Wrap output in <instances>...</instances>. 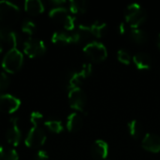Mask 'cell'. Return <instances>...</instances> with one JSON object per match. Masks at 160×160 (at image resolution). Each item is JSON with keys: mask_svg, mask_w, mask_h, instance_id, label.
I'll list each match as a JSON object with an SVG mask.
<instances>
[{"mask_svg": "<svg viewBox=\"0 0 160 160\" xmlns=\"http://www.w3.org/2000/svg\"><path fill=\"white\" fill-rule=\"evenodd\" d=\"M0 160H19V154L14 148H5L0 144Z\"/></svg>", "mask_w": 160, "mask_h": 160, "instance_id": "cell-22", "label": "cell"}, {"mask_svg": "<svg viewBox=\"0 0 160 160\" xmlns=\"http://www.w3.org/2000/svg\"><path fill=\"white\" fill-rule=\"evenodd\" d=\"M88 3L84 0H71L69 2V10L73 14L84 13L87 10Z\"/></svg>", "mask_w": 160, "mask_h": 160, "instance_id": "cell-20", "label": "cell"}, {"mask_svg": "<svg viewBox=\"0 0 160 160\" xmlns=\"http://www.w3.org/2000/svg\"><path fill=\"white\" fill-rule=\"evenodd\" d=\"M21 106V100L10 95L2 94L0 95V112L3 113L11 114L19 110Z\"/></svg>", "mask_w": 160, "mask_h": 160, "instance_id": "cell-8", "label": "cell"}, {"mask_svg": "<svg viewBox=\"0 0 160 160\" xmlns=\"http://www.w3.org/2000/svg\"><path fill=\"white\" fill-rule=\"evenodd\" d=\"M86 101H87L86 95L81 87H76L69 90L68 102L72 109L79 112H84Z\"/></svg>", "mask_w": 160, "mask_h": 160, "instance_id": "cell-7", "label": "cell"}, {"mask_svg": "<svg viewBox=\"0 0 160 160\" xmlns=\"http://www.w3.org/2000/svg\"><path fill=\"white\" fill-rule=\"evenodd\" d=\"M128 132L131 137H133L134 139H139L142 137V135L143 133V128H142V125L141 124V122H139L138 120H135V119L131 120L128 122Z\"/></svg>", "mask_w": 160, "mask_h": 160, "instance_id": "cell-19", "label": "cell"}, {"mask_svg": "<svg viewBox=\"0 0 160 160\" xmlns=\"http://www.w3.org/2000/svg\"><path fill=\"white\" fill-rule=\"evenodd\" d=\"M142 146L149 152L158 153L160 152V136L155 133H146L142 139Z\"/></svg>", "mask_w": 160, "mask_h": 160, "instance_id": "cell-11", "label": "cell"}, {"mask_svg": "<svg viewBox=\"0 0 160 160\" xmlns=\"http://www.w3.org/2000/svg\"><path fill=\"white\" fill-rule=\"evenodd\" d=\"M108 25L105 22H101V21H96L94 22L91 25H90V30H91V34L94 35L97 38H101L107 29Z\"/></svg>", "mask_w": 160, "mask_h": 160, "instance_id": "cell-21", "label": "cell"}, {"mask_svg": "<svg viewBox=\"0 0 160 160\" xmlns=\"http://www.w3.org/2000/svg\"><path fill=\"white\" fill-rule=\"evenodd\" d=\"M6 139L12 146H18L22 139V131L19 128L18 118H11L10 126L6 132Z\"/></svg>", "mask_w": 160, "mask_h": 160, "instance_id": "cell-10", "label": "cell"}, {"mask_svg": "<svg viewBox=\"0 0 160 160\" xmlns=\"http://www.w3.org/2000/svg\"><path fill=\"white\" fill-rule=\"evenodd\" d=\"M51 3L54 4L55 7H59V6H62L63 4H65L66 1L65 0H52V1H51Z\"/></svg>", "mask_w": 160, "mask_h": 160, "instance_id": "cell-32", "label": "cell"}, {"mask_svg": "<svg viewBox=\"0 0 160 160\" xmlns=\"http://www.w3.org/2000/svg\"><path fill=\"white\" fill-rule=\"evenodd\" d=\"M29 119L33 127H38L43 121V115L39 112H32Z\"/></svg>", "mask_w": 160, "mask_h": 160, "instance_id": "cell-28", "label": "cell"}, {"mask_svg": "<svg viewBox=\"0 0 160 160\" xmlns=\"http://www.w3.org/2000/svg\"><path fill=\"white\" fill-rule=\"evenodd\" d=\"M82 118L78 112H71L67 118V128L70 132H75L82 127Z\"/></svg>", "mask_w": 160, "mask_h": 160, "instance_id": "cell-16", "label": "cell"}, {"mask_svg": "<svg viewBox=\"0 0 160 160\" xmlns=\"http://www.w3.org/2000/svg\"><path fill=\"white\" fill-rule=\"evenodd\" d=\"M105 160H108V159H105Z\"/></svg>", "mask_w": 160, "mask_h": 160, "instance_id": "cell-35", "label": "cell"}, {"mask_svg": "<svg viewBox=\"0 0 160 160\" xmlns=\"http://www.w3.org/2000/svg\"><path fill=\"white\" fill-rule=\"evenodd\" d=\"M119 32L121 34H125L127 32V24L123 22H120V24H119Z\"/></svg>", "mask_w": 160, "mask_h": 160, "instance_id": "cell-31", "label": "cell"}, {"mask_svg": "<svg viewBox=\"0 0 160 160\" xmlns=\"http://www.w3.org/2000/svg\"><path fill=\"white\" fill-rule=\"evenodd\" d=\"M20 15L17 5L10 1H0V28H10L18 22Z\"/></svg>", "mask_w": 160, "mask_h": 160, "instance_id": "cell-1", "label": "cell"}, {"mask_svg": "<svg viewBox=\"0 0 160 160\" xmlns=\"http://www.w3.org/2000/svg\"><path fill=\"white\" fill-rule=\"evenodd\" d=\"M125 18L132 28H139L146 20V11L140 4L132 3L127 7Z\"/></svg>", "mask_w": 160, "mask_h": 160, "instance_id": "cell-3", "label": "cell"}, {"mask_svg": "<svg viewBox=\"0 0 160 160\" xmlns=\"http://www.w3.org/2000/svg\"><path fill=\"white\" fill-rule=\"evenodd\" d=\"M0 42L2 43L3 47L6 45L9 48V50L17 48L18 36L10 28H0Z\"/></svg>", "mask_w": 160, "mask_h": 160, "instance_id": "cell-12", "label": "cell"}, {"mask_svg": "<svg viewBox=\"0 0 160 160\" xmlns=\"http://www.w3.org/2000/svg\"><path fill=\"white\" fill-rule=\"evenodd\" d=\"M35 160H49V155L44 150H38L35 155Z\"/></svg>", "mask_w": 160, "mask_h": 160, "instance_id": "cell-30", "label": "cell"}, {"mask_svg": "<svg viewBox=\"0 0 160 160\" xmlns=\"http://www.w3.org/2000/svg\"><path fill=\"white\" fill-rule=\"evenodd\" d=\"M44 126L46 127L47 129H49L51 132L52 133H61L64 129L62 122L59 120H55V119H52V120H47L44 123Z\"/></svg>", "mask_w": 160, "mask_h": 160, "instance_id": "cell-24", "label": "cell"}, {"mask_svg": "<svg viewBox=\"0 0 160 160\" xmlns=\"http://www.w3.org/2000/svg\"><path fill=\"white\" fill-rule=\"evenodd\" d=\"M68 15H69L68 9L63 6L54 7L49 12V16L51 19H52L57 22H62V23H64V22L66 21Z\"/></svg>", "mask_w": 160, "mask_h": 160, "instance_id": "cell-17", "label": "cell"}, {"mask_svg": "<svg viewBox=\"0 0 160 160\" xmlns=\"http://www.w3.org/2000/svg\"><path fill=\"white\" fill-rule=\"evenodd\" d=\"M117 58L120 62H122L123 64L128 65L131 61V55L129 53V52L124 48L118 50L117 52Z\"/></svg>", "mask_w": 160, "mask_h": 160, "instance_id": "cell-26", "label": "cell"}, {"mask_svg": "<svg viewBox=\"0 0 160 160\" xmlns=\"http://www.w3.org/2000/svg\"><path fill=\"white\" fill-rule=\"evenodd\" d=\"M23 64V54L22 52L17 49H10L5 54L2 60V68L6 73L14 74L18 72Z\"/></svg>", "mask_w": 160, "mask_h": 160, "instance_id": "cell-2", "label": "cell"}, {"mask_svg": "<svg viewBox=\"0 0 160 160\" xmlns=\"http://www.w3.org/2000/svg\"><path fill=\"white\" fill-rule=\"evenodd\" d=\"M24 10L26 11L27 14L31 16H37L41 14L44 9V4L40 0H26L24 2Z\"/></svg>", "mask_w": 160, "mask_h": 160, "instance_id": "cell-14", "label": "cell"}, {"mask_svg": "<svg viewBox=\"0 0 160 160\" xmlns=\"http://www.w3.org/2000/svg\"><path fill=\"white\" fill-rule=\"evenodd\" d=\"M158 48L160 49V34L159 36H158Z\"/></svg>", "mask_w": 160, "mask_h": 160, "instance_id": "cell-34", "label": "cell"}, {"mask_svg": "<svg viewBox=\"0 0 160 160\" xmlns=\"http://www.w3.org/2000/svg\"><path fill=\"white\" fill-rule=\"evenodd\" d=\"M91 154L97 159H104L109 155V144L103 140H97L91 146Z\"/></svg>", "mask_w": 160, "mask_h": 160, "instance_id": "cell-13", "label": "cell"}, {"mask_svg": "<svg viewBox=\"0 0 160 160\" xmlns=\"http://www.w3.org/2000/svg\"><path fill=\"white\" fill-rule=\"evenodd\" d=\"M2 51H3V45H2V43L0 42V53L2 52Z\"/></svg>", "mask_w": 160, "mask_h": 160, "instance_id": "cell-33", "label": "cell"}, {"mask_svg": "<svg viewBox=\"0 0 160 160\" xmlns=\"http://www.w3.org/2000/svg\"><path fill=\"white\" fill-rule=\"evenodd\" d=\"M92 70H93V68L90 63L83 64L80 71L75 72L71 75V77L68 81V89L70 90V89H73L76 87H80L82 81L91 75Z\"/></svg>", "mask_w": 160, "mask_h": 160, "instance_id": "cell-9", "label": "cell"}, {"mask_svg": "<svg viewBox=\"0 0 160 160\" xmlns=\"http://www.w3.org/2000/svg\"><path fill=\"white\" fill-rule=\"evenodd\" d=\"M130 37L137 43H143L148 38L147 33L144 30L141 29L140 27L139 28H132L130 31Z\"/></svg>", "mask_w": 160, "mask_h": 160, "instance_id": "cell-23", "label": "cell"}, {"mask_svg": "<svg viewBox=\"0 0 160 160\" xmlns=\"http://www.w3.org/2000/svg\"><path fill=\"white\" fill-rule=\"evenodd\" d=\"M52 43L59 44V45L69 44V43H73V37L72 34H68L63 31H56L52 36Z\"/></svg>", "mask_w": 160, "mask_h": 160, "instance_id": "cell-18", "label": "cell"}, {"mask_svg": "<svg viewBox=\"0 0 160 160\" xmlns=\"http://www.w3.org/2000/svg\"><path fill=\"white\" fill-rule=\"evenodd\" d=\"M75 22H76V18L72 15H68V18L66 19V21L64 22L63 25H64V28L66 30H68V31H71L75 28L76 24H75Z\"/></svg>", "mask_w": 160, "mask_h": 160, "instance_id": "cell-29", "label": "cell"}, {"mask_svg": "<svg viewBox=\"0 0 160 160\" xmlns=\"http://www.w3.org/2000/svg\"><path fill=\"white\" fill-rule=\"evenodd\" d=\"M10 79L6 72H0V95L9 86Z\"/></svg>", "mask_w": 160, "mask_h": 160, "instance_id": "cell-27", "label": "cell"}, {"mask_svg": "<svg viewBox=\"0 0 160 160\" xmlns=\"http://www.w3.org/2000/svg\"><path fill=\"white\" fill-rule=\"evenodd\" d=\"M46 140L47 136L44 129L39 127H32L24 139V144L28 148H38L44 145Z\"/></svg>", "mask_w": 160, "mask_h": 160, "instance_id": "cell-5", "label": "cell"}, {"mask_svg": "<svg viewBox=\"0 0 160 160\" xmlns=\"http://www.w3.org/2000/svg\"><path fill=\"white\" fill-rule=\"evenodd\" d=\"M23 52L30 58H36L46 52L45 43L36 38H29L23 43Z\"/></svg>", "mask_w": 160, "mask_h": 160, "instance_id": "cell-6", "label": "cell"}, {"mask_svg": "<svg viewBox=\"0 0 160 160\" xmlns=\"http://www.w3.org/2000/svg\"><path fill=\"white\" fill-rule=\"evenodd\" d=\"M83 52L91 60L99 62L106 59L108 51L105 45L98 41H91L83 47Z\"/></svg>", "mask_w": 160, "mask_h": 160, "instance_id": "cell-4", "label": "cell"}, {"mask_svg": "<svg viewBox=\"0 0 160 160\" xmlns=\"http://www.w3.org/2000/svg\"><path fill=\"white\" fill-rule=\"evenodd\" d=\"M22 31L29 36L33 35L36 31V24L31 20H24L22 23Z\"/></svg>", "mask_w": 160, "mask_h": 160, "instance_id": "cell-25", "label": "cell"}, {"mask_svg": "<svg viewBox=\"0 0 160 160\" xmlns=\"http://www.w3.org/2000/svg\"><path fill=\"white\" fill-rule=\"evenodd\" d=\"M133 62L139 69H149L152 66V59L145 52H137L133 56Z\"/></svg>", "mask_w": 160, "mask_h": 160, "instance_id": "cell-15", "label": "cell"}]
</instances>
